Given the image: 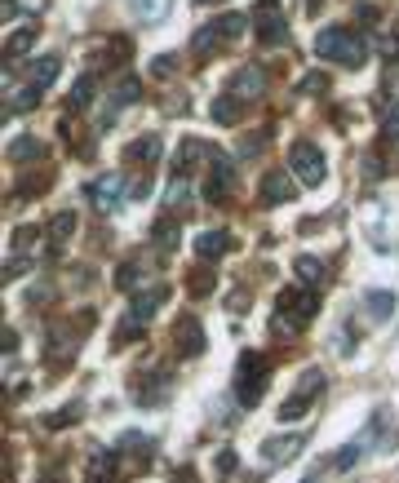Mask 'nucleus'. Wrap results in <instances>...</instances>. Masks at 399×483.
<instances>
[{
    "instance_id": "6e6552de",
    "label": "nucleus",
    "mask_w": 399,
    "mask_h": 483,
    "mask_svg": "<svg viewBox=\"0 0 399 483\" xmlns=\"http://www.w3.org/2000/svg\"><path fill=\"white\" fill-rule=\"evenodd\" d=\"M173 346H178V355H182V359H195L200 350H204V328H200L195 315H182L173 324Z\"/></svg>"
},
{
    "instance_id": "dca6fc26",
    "label": "nucleus",
    "mask_w": 399,
    "mask_h": 483,
    "mask_svg": "<svg viewBox=\"0 0 399 483\" xmlns=\"http://www.w3.org/2000/svg\"><path fill=\"white\" fill-rule=\"evenodd\" d=\"M240 107L244 102H235L231 93H217V102H213V111H208V116H213V125H235V120H240Z\"/></svg>"
},
{
    "instance_id": "412c9836",
    "label": "nucleus",
    "mask_w": 399,
    "mask_h": 483,
    "mask_svg": "<svg viewBox=\"0 0 399 483\" xmlns=\"http://www.w3.org/2000/svg\"><path fill=\"white\" fill-rule=\"evenodd\" d=\"M32 40H36V23H27V27H23V32H14V36H9L5 53H9V58H23V53H27V49H32Z\"/></svg>"
},
{
    "instance_id": "393cba45",
    "label": "nucleus",
    "mask_w": 399,
    "mask_h": 483,
    "mask_svg": "<svg viewBox=\"0 0 399 483\" xmlns=\"http://www.w3.org/2000/svg\"><path fill=\"white\" fill-rule=\"evenodd\" d=\"M319 386H324V368H306L293 395H302V399H315V391H319Z\"/></svg>"
},
{
    "instance_id": "a211bd4d",
    "label": "nucleus",
    "mask_w": 399,
    "mask_h": 483,
    "mask_svg": "<svg viewBox=\"0 0 399 483\" xmlns=\"http://www.w3.org/2000/svg\"><path fill=\"white\" fill-rule=\"evenodd\" d=\"M142 98V80H138V75H125V80H120V89H116V102H111V116H116V111L120 107H133V102H138Z\"/></svg>"
},
{
    "instance_id": "423d86ee",
    "label": "nucleus",
    "mask_w": 399,
    "mask_h": 483,
    "mask_svg": "<svg viewBox=\"0 0 399 483\" xmlns=\"http://www.w3.org/2000/svg\"><path fill=\"white\" fill-rule=\"evenodd\" d=\"M235 191V164L226 156H213V169H208V182H204V200H226Z\"/></svg>"
},
{
    "instance_id": "5701e85b",
    "label": "nucleus",
    "mask_w": 399,
    "mask_h": 483,
    "mask_svg": "<svg viewBox=\"0 0 399 483\" xmlns=\"http://www.w3.org/2000/svg\"><path fill=\"white\" fill-rule=\"evenodd\" d=\"M75 226H80V217H75L71 208H66V213H58V217L49 222V240H71Z\"/></svg>"
},
{
    "instance_id": "a878e982",
    "label": "nucleus",
    "mask_w": 399,
    "mask_h": 483,
    "mask_svg": "<svg viewBox=\"0 0 399 483\" xmlns=\"http://www.w3.org/2000/svg\"><path fill=\"white\" fill-rule=\"evenodd\" d=\"M156 156H160V138H138V142L125 151V160H147V164H151Z\"/></svg>"
},
{
    "instance_id": "473e14b6",
    "label": "nucleus",
    "mask_w": 399,
    "mask_h": 483,
    "mask_svg": "<svg viewBox=\"0 0 399 483\" xmlns=\"http://www.w3.org/2000/svg\"><path fill=\"white\" fill-rule=\"evenodd\" d=\"M116 284H120V288H133V284H138V262H125L120 275H116Z\"/></svg>"
},
{
    "instance_id": "f8f14e48",
    "label": "nucleus",
    "mask_w": 399,
    "mask_h": 483,
    "mask_svg": "<svg viewBox=\"0 0 399 483\" xmlns=\"http://www.w3.org/2000/svg\"><path fill=\"white\" fill-rule=\"evenodd\" d=\"M129 9H133V18L138 23H165L169 18V9H173V0H129Z\"/></svg>"
},
{
    "instance_id": "a19ab883",
    "label": "nucleus",
    "mask_w": 399,
    "mask_h": 483,
    "mask_svg": "<svg viewBox=\"0 0 399 483\" xmlns=\"http://www.w3.org/2000/svg\"><path fill=\"white\" fill-rule=\"evenodd\" d=\"M204 5H208V0H204Z\"/></svg>"
},
{
    "instance_id": "ea45409f",
    "label": "nucleus",
    "mask_w": 399,
    "mask_h": 483,
    "mask_svg": "<svg viewBox=\"0 0 399 483\" xmlns=\"http://www.w3.org/2000/svg\"><path fill=\"white\" fill-rule=\"evenodd\" d=\"M302 483H319V479H315V475H311V479H302Z\"/></svg>"
},
{
    "instance_id": "f3484780",
    "label": "nucleus",
    "mask_w": 399,
    "mask_h": 483,
    "mask_svg": "<svg viewBox=\"0 0 399 483\" xmlns=\"http://www.w3.org/2000/svg\"><path fill=\"white\" fill-rule=\"evenodd\" d=\"M45 156V142L40 138H14L9 142V160L14 164H23V160H40Z\"/></svg>"
},
{
    "instance_id": "7c9ffc66",
    "label": "nucleus",
    "mask_w": 399,
    "mask_h": 483,
    "mask_svg": "<svg viewBox=\"0 0 399 483\" xmlns=\"http://www.w3.org/2000/svg\"><path fill=\"white\" fill-rule=\"evenodd\" d=\"M186 200V177H173V182H169V195H165V204L169 208H178Z\"/></svg>"
},
{
    "instance_id": "aec40b11",
    "label": "nucleus",
    "mask_w": 399,
    "mask_h": 483,
    "mask_svg": "<svg viewBox=\"0 0 399 483\" xmlns=\"http://www.w3.org/2000/svg\"><path fill=\"white\" fill-rule=\"evenodd\" d=\"M93 102V75H80V80L71 84V93H66V107L71 111H84Z\"/></svg>"
},
{
    "instance_id": "6ab92c4d",
    "label": "nucleus",
    "mask_w": 399,
    "mask_h": 483,
    "mask_svg": "<svg viewBox=\"0 0 399 483\" xmlns=\"http://www.w3.org/2000/svg\"><path fill=\"white\" fill-rule=\"evenodd\" d=\"M298 443H302V439H266V443H262V461H266V466H275V461L293 457V452H298Z\"/></svg>"
},
{
    "instance_id": "4c0bfd02",
    "label": "nucleus",
    "mask_w": 399,
    "mask_h": 483,
    "mask_svg": "<svg viewBox=\"0 0 399 483\" xmlns=\"http://www.w3.org/2000/svg\"><path fill=\"white\" fill-rule=\"evenodd\" d=\"M386 49H391V53H395V58H399V27H395V32H391V36H386Z\"/></svg>"
},
{
    "instance_id": "f704fd0d",
    "label": "nucleus",
    "mask_w": 399,
    "mask_h": 483,
    "mask_svg": "<svg viewBox=\"0 0 399 483\" xmlns=\"http://www.w3.org/2000/svg\"><path fill=\"white\" fill-rule=\"evenodd\" d=\"M382 134H386V138H395V142H399V107L391 111V116H386V125H382Z\"/></svg>"
},
{
    "instance_id": "2f4dec72",
    "label": "nucleus",
    "mask_w": 399,
    "mask_h": 483,
    "mask_svg": "<svg viewBox=\"0 0 399 483\" xmlns=\"http://www.w3.org/2000/svg\"><path fill=\"white\" fill-rule=\"evenodd\" d=\"M355 457H359V443H346V448L332 457V466H337V470H350V466H355Z\"/></svg>"
},
{
    "instance_id": "20e7f679",
    "label": "nucleus",
    "mask_w": 399,
    "mask_h": 483,
    "mask_svg": "<svg viewBox=\"0 0 399 483\" xmlns=\"http://www.w3.org/2000/svg\"><path fill=\"white\" fill-rule=\"evenodd\" d=\"M253 27H258L262 45H280L284 36H289V23H284V14H280V0H258V9H253Z\"/></svg>"
},
{
    "instance_id": "f257e3e1",
    "label": "nucleus",
    "mask_w": 399,
    "mask_h": 483,
    "mask_svg": "<svg viewBox=\"0 0 399 483\" xmlns=\"http://www.w3.org/2000/svg\"><path fill=\"white\" fill-rule=\"evenodd\" d=\"M315 53L319 58H337L341 67H359L368 58V45H364V36L346 32V27H324L315 36Z\"/></svg>"
},
{
    "instance_id": "9b49d317",
    "label": "nucleus",
    "mask_w": 399,
    "mask_h": 483,
    "mask_svg": "<svg viewBox=\"0 0 399 483\" xmlns=\"http://www.w3.org/2000/svg\"><path fill=\"white\" fill-rule=\"evenodd\" d=\"M165 297H169V288H165V284H156V288H151V293H142V297H133V306H129V319H138V324H147V319L156 315V306H160V301H165Z\"/></svg>"
},
{
    "instance_id": "ddd939ff",
    "label": "nucleus",
    "mask_w": 399,
    "mask_h": 483,
    "mask_svg": "<svg viewBox=\"0 0 399 483\" xmlns=\"http://www.w3.org/2000/svg\"><path fill=\"white\" fill-rule=\"evenodd\" d=\"M226 249H231V235L226 231H200L195 235V253L200 258H222Z\"/></svg>"
},
{
    "instance_id": "e433bc0d",
    "label": "nucleus",
    "mask_w": 399,
    "mask_h": 483,
    "mask_svg": "<svg viewBox=\"0 0 399 483\" xmlns=\"http://www.w3.org/2000/svg\"><path fill=\"white\" fill-rule=\"evenodd\" d=\"M359 18H364V27H373V23H377V9L364 5V9H359Z\"/></svg>"
},
{
    "instance_id": "bb28decb",
    "label": "nucleus",
    "mask_w": 399,
    "mask_h": 483,
    "mask_svg": "<svg viewBox=\"0 0 399 483\" xmlns=\"http://www.w3.org/2000/svg\"><path fill=\"white\" fill-rule=\"evenodd\" d=\"M244 27H249V18H244V14H222V18H217V32H222L226 40H231V36H240Z\"/></svg>"
},
{
    "instance_id": "1a4fd4ad",
    "label": "nucleus",
    "mask_w": 399,
    "mask_h": 483,
    "mask_svg": "<svg viewBox=\"0 0 399 483\" xmlns=\"http://www.w3.org/2000/svg\"><path fill=\"white\" fill-rule=\"evenodd\" d=\"M298 195V186H293L289 169H271V173L262 177V204H284Z\"/></svg>"
},
{
    "instance_id": "c756f323",
    "label": "nucleus",
    "mask_w": 399,
    "mask_h": 483,
    "mask_svg": "<svg viewBox=\"0 0 399 483\" xmlns=\"http://www.w3.org/2000/svg\"><path fill=\"white\" fill-rule=\"evenodd\" d=\"M178 71V58L173 53H160L156 62H151V75H156V80H165V75H173Z\"/></svg>"
},
{
    "instance_id": "39448f33",
    "label": "nucleus",
    "mask_w": 399,
    "mask_h": 483,
    "mask_svg": "<svg viewBox=\"0 0 399 483\" xmlns=\"http://www.w3.org/2000/svg\"><path fill=\"white\" fill-rule=\"evenodd\" d=\"M226 93H231L235 102H258L266 93V71L253 67V62H249V67H240L231 75V84H226Z\"/></svg>"
},
{
    "instance_id": "58836bf2",
    "label": "nucleus",
    "mask_w": 399,
    "mask_h": 483,
    "mask_svg": "<svg viewBox=\"0 0 399 483\" xmlns=\"http://www.w3.org/2000/svg\"><path fill=\"white\" fill-rule=\"evenodd\" d=\"M173 483H195V475H191V470H178V475H173Z\"/></svg>"
},
{
    "instance_id": "7ed1b4c3",
    "label": "nucleus",
    "mask_w": 399,
    "mask_h": 483,
    "mask_svg": "<svg viewBox=\"0 0 399 483\" xmlns=\"http://www.w3.org/2000/svg\"><path fill=\"white\" fill-rule=\"evenodd\" d=\"M289 169L302 186H319L324 182V151L315 142H293L289 147Z\"/></svg>"
},
{
    "instance_id": "c9c22d12",
    "label": "nucleus",
    "mask_w": 399,
    "mask_h": 483,
    "mask_svg": "<svg viewBox=\"0 0 399 483\" xmlns=\"http://www.w3.org/2000/svg\"><path fill=\"white\" fill-rule=\"evenodd\" d=\"M18 275H27V258H14L5 267V280H18Z\"/></svg>"
},
{
    "instance_id": "2eb2a0df",
    "label": "nucleus",
    "mask_w": 399,
    "mask_h": 483,
    "mask_svg": "<svg viewBox=\"0 0 399 483\" xmlns=\"http://www.w3.org/2000/svg\"><path fill=\"white\" fill-rule=\"evenodd\" d=\"M222 40H226V36L217 32V23H208V27H200V32H195V40H191V53H195V58H208V53H213Z\"/></svg>"
},
{
    "instance_id": "f03ea898",
    "label": "nucleus",
    "mask_w": 399,
    "mask_h": 483,
    "mask_svg": "<svg viewBox=\"0 0 399 483\" xmlns=\"http://www.w3.org/2000/svg\"><path fill=\"white\" fill-rule=\"evenodd\" d=\"M266 355H240V377H235V399L240 408H253L266 391Z\"/></svg>"
},
{
    "instance_id": "4468645a",
    "label": "nucleus",
    "mask_w": 399,
    "mask_h": 483,
    "mask_svg": "<svg viewBox=\"0 0 399 483\" xmlns=\"http://www.w3.org/2000/svg\"><path fill=\"white\" fill-rule=\"evenodd\" d=\"M58 71H62V62L53 58V53H45V58L32 67V80H27V84H36V89H49V84L58 80Z\"/></svg>"
},
{
    "instance_id": "4be33fe9",
    "label": "nucleus",
    "mask_w": 399,
    "mask_h": 483,
    "mask_svg": "<svg viewBox=\"0 0 399 483\" xmlns=\"http://www.w3.org/2000/svg\"><path fill=\"white\" fill-rule=\"evenodd\" d=\"M173 244H178V222H173V217H160V222H156V249L160 253H173Z\"/></svg>"
},
{
    "instance_id": "9d476101",
    "label": "nucleus",
    "mask_w": 399,
    "mask_h": 483,
    "mask_svg": "<svg viewBox=\"0 0 399 483\" xmlns=\"http://www.w3.org/2000/svg\"><path fill=\"white\" fill-rule=\"evenodd\" d=\"M359 301H364V315L373 319V324H382V319H391V315H395V306H399V297H395L391 288H368V293H364V297H359Z\"/></svg>"
},
{
    "instance_id": "c85d7f7f",
    "label": "nucleus",
    "mask_w": 399,
    "mask_h": 483,
    "mask_svg": "<svg viewBox=\"0 0 399 483\" xmlns=\"http://www.w3.org/2000/svg\"><path fill=\"white\" fill-rule=\"evenodd\" d=\"M298 89H302V93H328V75H324V71H311V75H302Z\"/></svg>"
},
{
    "instance_id": "0eeeda50",
    "label": "nucleus",
    "mask_w": 399,
    "mask_h": 483,
    "mask_svg": "<svg viewBox=\"0 0 399 483\" xmlns=\"http://www.w3.org/2000/svg\"><path fill=\"white\" fill-rule=\"evenodd\" d=\"M120 191H125V177L120 173H102V177H93V182L84 186V195H89L93 208H102V213L120 204Z\"/></svg>"
},
{
    "instance_id": "72a5a7b5",
    "label": "nucleus",
    "mask_w": 399,
    "mask_h": 483,
    "mask_svg": "<svg viewBox=\"0 0 399 483\" xmlns=\"http://www.w3.org/2000/svg\"><path fill=\"white\" fill-rule=\"evenodd\" d=\"M235 466H240V457H235V452H217V470H222V475H231Z\"/></svg>"
},
{
    "instance_id": "b1692460",
    "label": "nucleus",
    "mask_w": 399,
    "mask_h": 483,
    "mask_svg": "<svg viewBox=\"0 0 399 483\" xmlns=\"http://www.w3.org/2000/svg\"><path fill=\"white\" fill-rule=\"evenodd\" d=\"M306 408H311V399H302V395H289V399L280 404V412H275V417L289 425V421H302V417H306Z\"/></svg>"
},
{
    "instance_id": "cd10ccee",
    "label": "nucleus",
    "mask_w": 399,
    "mask_h": 483,
    "mask_svg": "<svg viewBox=\"0 0 399 483\" xmlns=\"http://www.w3.org/2000/svg\"><path fill=\"white\" fill-rule=\"evenodd\" d=\"M298 275L306 284H319V280H324V267H319L315 258H298Z\"/></svg>"
}]
</instances>
